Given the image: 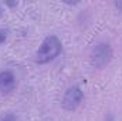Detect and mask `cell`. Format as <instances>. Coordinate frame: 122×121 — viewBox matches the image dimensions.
<instances>
[{"mask_svg":"<svg viewBox=\"0 0 122 121\" xmlns=\"http://www.w3.org/2000/svg\"><path fill=\"white\" fill-rule=\"evenodd\" d=\"M112 57L111 47L108 44H98L92 51V64L97 67H104Z\"/></svg>","mask_w":122,"mask_h":121,"instance_id":"2","label":"cell"},{"mask_svg":"<svg viewBox=\"0 0 122 121\" xmlns=\"http://www.w3.org/2000/svg\"><path fill=\"white\" fill-rule=\"evenodd\" d=\"M6 38H7V33H6L4 30H0V44H1Z\"/></svg>","mask_w":122,"mask_h":121,"instance_id":"6","label":"cell"},{"mask_svg":"<svg viewBox=\"0 0 122 121\" xmlns=\"http://www.w3.org/2000/svg\"><path fill=\"white\" fill-rule=\"evenodd\" d=\"M82 97H84V94H82V91L80 90L78 87H71L64 94L62 107L65 110H75L80 105V103L82 101Z\"/></svg>","mask_w":122,"mask_h":121,"instance_id":"3","label":"cell"},{"mask_svg":"<svg viewBox=\"0 0 122 121\" xmlns=\"http://www.w3.org/2000/svg\"><path fill=\"white\" fill-rule=\"evenodd\" d=\"M0 121H17V120H16V117H14V116L7 114V116H4V117H0Z\"/></svg>","mask_w":122,"mask_h":121,"instance_id":"5","label":"cell"},{"mask_svg":"<svg viewBox=\"0 0 122 121\" xmlns=\"http://www.w3.org/2000/svg\"><path fill=\"white\" fill-rule=\"evenodd\" d=\"M16 87V78L11 71H1L0 73V91L10 93Z\"/></svg>","mask_w":122,"mask_h":121,"instance_id":"4","label":"cell"},{"mask_svg":"<svg viewBox=\"0 0 122 121\" xmlns=\"http://www.w3.org/2000/svg\"><path fill=\"white\" fill-rule=\"evenodd\" d=\"M61 51V41L56 36H48L41 43L40 49L36 53V61L38 64H46L54 60Z\"/></svg>","mask_w":122,"mask_h":121,"instance_id":"1","label":"cell"}]
</instances>
